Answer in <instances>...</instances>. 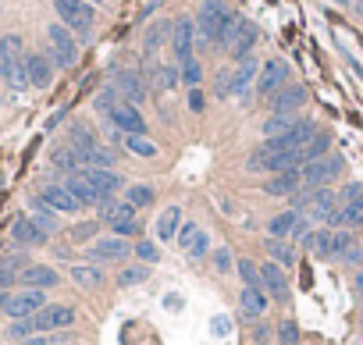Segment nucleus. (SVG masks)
Returning <instances> with one entry per match:
<instances>
[{"mask_svg":"<svg viewBox=\"0 0 363 345\" xmlns=\"http://www.w3.org/2000/svg\"><path fill=\"white\" fill-rule=\"evenodd\" d=\"M211 260H214V267H218L221 274L235 267V260H232V249H228V246H221V249H211Z\"/></svg>","mask_w":363,"mask_h":345,"instance_id":"obj_51","label":"nucleus"},{"mask_svg":"<svg viewBox=\"0 0 363 345\" xmlns=\"http://www.w3.org/2000/svg\"><path fill=\"white\" fill-rule=\"evenodd\" d=\"M235 271H239V278H242V289H260V267H256L249 256L235 260Z\"/></svg>","mask_w":363,"mask_h":345,"instance_id":"obj_39","label":"nucleus"},{"mask_svg":"<svg viewBox=\"0 0 363 345\" xmlns=\"http://www.w3.org/2000/svg\"><path fill=\"white\" fill-rule=\"evenodd\" d=\"M11 239H15L18 246H43V242L50 239V232H46L36 217H18V221L11 224Z\"/></svg>","mask_w":363,"mask_h":345,"instance_id":"obj_15","label":"nucleus"},{"mask_svg":"<svg viewBox=\"0 0 363 345\" xmlns=\"http://www.w3.org/2000/svg\"><path fill=\"white\" fill-rule=\"evenodd\" d=\"M25 72H29V86H36V89H46L54 82V61H50V53H25Z\"/></svg>","mask_w":363,"mask_h":345,"instance_id":"obj_16","label":"nucleus"},{"mask_svg":"<svg viewBox=\"0 0 363 345\" xmlns=\"http://www.w3.org/2000/svg\"><path fill=\"white\" fill-rule=\"evenodd\" d=\"M199 232H203V228H199L196 221H182V228H178V235H175V239L182 242V249H189V246H192V239H196Z\"/></svg>","mask_w":363,"mask_h":345,"instance_id":"obj_49","label":"nucleus"},{"mask_svg":"<svg viewBox=\"0 0 363 345\" xmlns=\"http://www.w3.org/2000/svg\"><path fill=\"white\" fill-rule=\"evenodd\" d=\"M46 43H50V61H54V68H75L79 65V39L72 29H65L61 22L46 25Z\"/></svg>","mask_w":363,"mask_h":345,"instance_id":"obj_2","label":"nucleus"},{"mask_svg":"<svg viewBox=\"0 0 363 345\" xmlns=\"http://www.w3.org/2000/svg\"><path fill=\"white\" fill-rule=\"evenodd\" d=\"M107 122H111L121 136H146V118H143V110L132 107V103H125V100L107 114Z\"/></svg>","mask_w":363,"mask_h":345,"instance_id":"obj_10","label":"nucleus"},{"mask_svg":"<svg viewBox=\"0 0 363 345\" xmlns=\"http://www.w3.org/2000/svg\"><path fill=\"white\" fill-rule=\"evenodd\" d=\"M8 303H11V292H0V313H8Z\"/></svg>","mask_w":363,"mask_h":345,"instance_id":"obj_59","label":"nucleus"},{"mask_svg":"<svg viewBox=\"0 0 363 345\" xmlns=\"http://www.w3.org/2000/svg\"><path fill=\"white\" fill-rule=\"evenodd\" d=\"M118 103H121V93H118L114 86H107V89H100V93H96V100H93V107H96L100 114H111V110H114Z\"/></svg>","mask_w":363,"mask_h":345,"instance_id":"obj_44","label":"nucleus"},{"mask_svg":"<svg viewBox=\"0 0 363 345\" xmlns=\"http://www.w3.org/2000/svg\"><path fill=\"white\" fill-rule=\"evenodd\" d=\"M79 171L89 178V185L96 189L100 203H103V200H111V196H118V193L125 189V178L118 175L114 167H79ZM100 203H96V207H100Z\"/></svg>","mask_w":363,"mask_h":345,"instance_id":"obj_8","label":"nucleus"},{"mask_svg":"<svg viewBox=\"0 0 363 345\" xmlns=\"http://www.w3.org/2000/svg\"><path fill=\"white\" fill-rule=\"evenodd\" d=\"M68 334H54V338H43V334H32V338H22L18 345H58V341H65Z\"/></svg>","mask_w":363,"mask_h":345,"instance_id":"obj_54","label":"nucleus"},{"mask_svg":"<svg viewBox=\"0 0 363 345\" xmlns=\"http://www.w3.org/2000/svg\"><path fill=\"white\" fill-rule=\"evenodd\" d=\"M86 4H89V8H100V4H107V0H86Z\"/></svg>","mask_w":363,"mask_h":345,"instance_id":"obj_61","label":"nucleus"},{"mask_svg":"<svg viewBox=\"0 0 363 345\" xmlns=\"http://www.w3.org/2000/svg\"><path fill=\"white\" fill-rule=\"evenodd\" d=\"M18 281V274L15 271H8V267H0V292H11V285Z\"/></svg>","mask_w":363,"mask_h":345,"instance_id":"obj_55","label":"nucleus"},{"mask_svg":"<svg viewBox=\"0 0 363 345\" xmlns=\"http://www.w3.org/2000/svg\"><path fill=\"white\" fill-rule=\"evenodd\" d=\"M356 292H359V299H363V274L356 278Z\"/></svg>","mask_w":363,"mask_h":345,"instance_id":"obj_60","label":"nucleus"},{"mask_svg":"<svg viewBox=\"0 0 363 345\" xmlns=\"http://www.w3.org/2000/svg\"><path fill=\"white\" fill-rule=\"evenodd\" d=\"M58 8V18L65 29H72L75 36H89L93 32V22H96V8H89L86 0H54Z\"/></svg>","mask_w":363,"mask_h":345,"instance_id":"obj_3","label":"nucleus"},{"mask_svg":"<svg viewBox=\"0 0 363 345\" xmlns=\"http://www.w3.org/2000/svg\"><path fill=\"white\" fill-rule=\"evenodd\" d=\"M331 228H317V232H306V239H303V246L314 253V256H321V260H331Z\"/></svg>","mask_w":363,"mask_h":345,"instance_id":"obj_29","label":"nucleus"},{"mask_svg":"<svg viewBox=\"0 0 363 345\" xmlns=\"http://www.w3.org/2000/svg\"><path fill=\"white\" fill-rule=\"evenodd\" d=\"M271 338H275V327H271V324H264V320L253 324V341H256V345H268Z\"/></svg>","mask_w":363,"mask_h":345,"instance_id":"obj_52","label":"nucleus"},{"mask_svg":"<svg viewBox=\"0 0 363 345\" xmlns=\"http://www.w3.org/2000/svg\"><path fill=\"white\" fill-rule=\"evenodd\" d=\"M268 253L278 267H292L296 263V249L285 242V239H268Z\"/></svg>","mask_w":363,"mask_h":345,"instance_id":"obj_37","label":"nucleus"},{"mask_svg":"<svg viewBox=\"0 0 363 345\" xmlns=\"http://www.w3.org/2000/svg\"><path fill=\"white\" fill-rule=\"evenodd\" d=\"M132 253H136V260H139V263H146V267L161 260V249H157V242H150V239H136Z\"/></svg>","mask_w":363,"mask_h":345,"instance_id":"obj_42","label":"nucleus"},{"mask_svg":"<svg viewBox=\"0 0 363 345\" xmlns=\"http://www.w3.org/2000/svg\"><path fill=\"white\" fill-rule=\"evenodd\" d=\"M75 310L72 306H65V303H46L36 317H29L32 320V331H65V327H72L75 324Z\"/></svg>","mask_w":363,"mask_h":345,"instance_id":"obj_7","label":"nucleus"},{"mask_svg":"<svg viewBox=\"0 0 363 345\" xmlns=\"http://www.w3.org/2000/svg\"><path fill=\"white\" fill-rule=\"evenodd\" d=\"M0 57H25V46H22V36L18 32H8L4 39H0Z\"/></svg>","mask_w":363,"mask_h":345,"instance_id":"obj_46","label":"nucleus"},{"mask_svg":"<svg viewBox=\"0 0 363 345\" xmlns=\"http://www.w3.org/2000/svg\"><path fill=\"white\" fill-rule=\"evenodd\" d=\"M178 228H182V210L178 207H164L157 214V221H153V235H157V242H171L178 235Z\"/></svg>","mask_w":363,"mask_h":345,"instance_id":"obj_25","label":"nucleus"},{"mask_svg":"<svg viewBox=\"0 0 363 345\" xmlns=\"http://www.w3.org/2000/svg\"><path fill=\"white\" fill-rule=\"evenodd\" d=\"M192 260H203V256H211V235H206V232H199L196 239H192V246L185 249Z\"/></svg>","mask_w":363,"mask_h":345,"instance_id":"obj_47","label":"nucleus"},{"mask_svg":"<svg viewBox=\"0 0 363 345\" xmlns=\"http://www.w3.org/2000/svg\"><path fill=\"white\" fill-rule=\"evenodd\" d=\"M178 72H182V86L199 89V82H203V68H199L196 57H189V61H178Z\"/></svg>","mask_w":363,"mask_h":345,"instance_id":"obj_41","label":"nucleus"},{"mask_svg":"<svg viewBox=\"0 0 363 345\" xmlns=\"http://www.w3.org/2000/svg\"><path fill=\"white\" fill-rule=\"evenodd\" d=\"M139 228H143V224H139V217H128V221L111 224V232H114V235H121V239H132V235L139 239Z\"/></svg>","mask_w":363,"mask_h":345,"instance_id":"obj_48","label":"nucleus"},{"mask_svg":"<svg viewBox=\"0 0 363 345\" xmlns=\"http://www.w3.org/2000/svg\"><path fill=\"white\" fill-rule=\"evenodd\" d=\"M342 175V157L328 153L321 160H310L299 167V178H303V189H324L328 182H335Z\"/></svg>","mask_w":363,"mask_h":345,"instance_id":"obj_5","label":"nucleus"},{"mask_svg":"<svg viewBox=\"0 0 363 345\" xmlns=\"http://www.w3.org/2000/svg\"><path fill=\"white\" fill-rule=\"evenodd\" d=\"M256 75H260V61H256V57L239 61L235 72H232V96H246L249 86H256Z\"/></svg>","mask_w":363,"mask_h":345,"instance_id":"obj_21","label":"nucleus"},{"mask_svg":"<svg viewBox=\"0 0 363 345\" xmlns=\"http://www.w3.org/2000/svg\"><path fill=\"white\" fill-rule=\"evenodd\" d=\"M275 338H278L282 345H299V324H296L292 317L278 320V327H275Z\"/></svg>","mask_w":363,"mask_h":345,"instance_id":"obj_45","label":"nucleus"},{"mask_svg":"<svg viewBox=\"0 0 363 345\" xmlns=\"http://www.w3.org/2000/svg\"><path fill=\"white\" fill-rule=\"evenodd\" d=\"M296 122H299L296 114H271V118L264 122V136H268V139H271V136H282V132H289Z\"/></svg>","mask_w":363,"mask_h":345,"instance_id":"obj_40","label":"nucleus"},{"mask_svg":"<svg viewBox=\"0 0 363 345\" xmlns=\"http://www.w3.org/2000/svg\"><path fill=\"white\" fill-rule=\"evenodd\" d=\"M260 289L271 296V299H289V278H285V267H278L275 260L260 263Z\"/></svg>","mask_w":363,"mask_h":345,"instance_id":"obj_14","label":"nucleus"},{"mask_svg":"<svg viewBox=\"0 0 363 345\" xmlns=\"http://www.w3.org/2000/svg\"><path fill=\"white\" fill-rule=\"evenodd\" d=\"M206 107V96H203V89H189V110H203Z\"/></svg>","mask_w":363,"mask_h":345,"instance_id":"obj_56","label":"nucleus"},{"mask_svg":"<svg viewBox=\"0 0 363 345\" xmlns=\"http://www.w3.org/2000/svg\"><path fill=\"white\" fill-rule=\"evenodd\" d=\"M150 79H153V86H157V89H164V93H168V89H175V86H182L178 61H175V65H161V68L153 65V68H150Z\"/></svg>","mask_w":363,"mask_h":345,"instance_id":"obj_30","label":"nucleus"},{"mask_svg":"<svg viewBox=\"0 0 363 345\" xmlns=\"http://www.w3.org/2000/svg\"><path fill=\"white\" fill-rule=\"evenodd\" d=\"M299 153H303V164L328 157V153H331V136H328V132H314V139H310V143H306Z\"/></svg>","mask_w":363,"mask_h":345,"instance_id":"obj_31","label":"nucleus"},{"mask_svg":"<svg viewBox=\"0 0 363 345\" xmlns=\"http://www.w3.org/2000/svg\"><path fill=\"white\" fill-rule=\"evenodd\" d=\"M50 164H54V171H61L65 178L72 175V171H79V157H75L72 146H58L54 153H50Z\"/></svg>","mask_w":363,"mask_h":345,"instance_id":"obj_34","label":"nucleus"},{"mask_svg":"<svg viewBox=\"0 0 363 345\" xmlns=\"http://www.w3.org/2000/svg\"><path fill=\"white\" fill-rule=\"evenodd\" d=\"M356 18H363V0H356Z\"/></svg>","mask_w":363,"mask_h":345,"instance_id":"obj_62","label":"nucleus"},{"mask_svg":"<svg viewBox=\"0 0 363 345\" xmlns=\"http://www.w3.org/2000/svg\"><path fill=\"white\" fill-rule=\"evenodd\" d=\"M121 193H125L121 200H125L132 210H143V207H150V203H153V196H157V193H153L150 185H125Z\"/></svg>","mask_w":363,"mask_h":345,"instance_id":"obj_35","label":"nucleus"},{"mask_svg":"<svg viewBox=\"0 0 363 345\" xmlns=\"http://www.w3.org/2000/svg\"><path fill=\"white\" fill-rule=\"evenodd\" d=\"M232 15V8L225 4V0H206V4L199 8L196 15V36L203 39V46H214L218 43V32L225 25V18Z\"/></svg>","mask_w":363,"mask_h":345,"instance_id":"obj_4","label":"nucleus"},{"mask_svg":"<svg viewBox=\"0 0 363 345\" xmlns=\"http://www.w3.org/2000/svg\"><path fill=\"white\" fill-rule=\"evenodd\" d=\"M39 200H43L50 210H58V214H75V210H79V203L72 200V193L65 189V182H61V185H46V189L39 193Z\"/></svg>","mask_w":363,"mask_h":345,"instance_id":"obj_26","label":"nucleus"},{"mask_svg":"<svg viewBox=\"0 0 363 345\" xmlns=\"http://www.w3.org/2000/svg\"><path fill=\"white\" fill-rule=\"evenodd\" d=\"M72 281L82 285V289H96V285L103 281V271H100V263H75L72 267Z\"/></svg>","mask_w":363,"mask_h":345,"instance_id":"obj_32","label":"nucleus"},{"mask_svg":"<svg viewBox=\"0 0 363 345\" xmlns=\"http://www.w3.org/2000/svg\"><path fill=\"white\" fill-rule=\"evenodd\" d=\"M125 139V146H128V153H136V157H157L161 150L153 146L146 136H121Z\"/></svg>","mask_w":363,"mask_h":345,"instance_id":"obj_43","label":"nucleus"},{"mask_svg":"<svg viewBox=\"0 0 363 345\" xmlns=\"http://www.w3.org/2000/svg\"><path fill=\"white\" fill-rule=\"evenodd\" d=\"M282 86H289V65L282 61V57H271V61L260 65V75H256V86H253V89L271 100Z\"/></svg>","mask_w":363,"mask_h":345,"instance_id":"obj_9","label":"nucleus"},{"mask_svg":"<svg viewBox=\"0 0 363 345\" xmlns=\"http://www.w3.org/2000/svg\"><path fill=\"white\" fill-rule=\"evenodd\" d=\"M331 232H335V228H331ZM352 249V235L349 232H335L331 235V256H345Z\"/></svg>","mask_w":363,"mask_h":345,"instance_id":"obj_50","label":"nucleus"},{"mask_svg":"<svg viewBox=\"0 0 363 345\" xmlns=\"http://www.w3.org/2000/svg\"><path fill=\"white\" fill-rule=\"evenodd\" d=\"M171 29H175V22H153L150 29H146V39H143V50H146V57H153V50H157L168 36H171Z\"/></svg>","mask_w":363,"mask_h":345,"instance_id":"obj_33","label":"nucleus"},{"mask_svg":"<svg viewBox=\"0 0 363 345\" xmlns=\"http://www.w3.org/2000/svg\"><path fill=\"white\" fill-rule=\"evenodd\" d=\"M96 210H100V221H107V224H118V221H128V217H136V210H132L125 200H118V196L103 200Z\"/></svg>","mask_w":363,"mask_h":345,"instance_id":"obj_28","label":"nucleus"},{"mask_svg":"<svg viewBox=\"0 0 363 345\" xmlns=\"http://www.w3.org/2000/svg\"><path fill=\"white\" fill-rule=\"evenodd\" d=\"M303 107H306V86H299V82H289L271 96V114H296Z\"/></svg>","mask_w":363,"mask_h":345,"instance_id":"obj_13","label":"nucleus"},{"mask_svg":"<svg viewBox=\"0 0 363 345\" xmlns=\"http://www.w3.org/2000/svg\"><path fill=\"white\" fill-rule=\"evenodd\" d=\"M43 306H46V292H39V289H22V292H11L8 317H11V320H29V317H36Z\"/></svg>","mask_w":363,"mask_h":345,"instance_id":"obj_11","label":"nucleus"},{"mask_svg":"<svg viewBox=\"0 0 363 345\" xmlns=\"http://www.w3.org/2000/svg\"><path fill=\"white\" fill-rule=\"evenodd\" d=\"M342 260H349V263H359V260H363V249H356V246H352V249H349Z\"/></svg>","mask_w":363,"mask_h":345,"instance_id":"obj_58","label":"nucleus"},{"mask_svg":"<svg viewBox=\"0 0 363 345\" xmlns=\"http://www.w3.org/2000/svg\"><path fill=\"white\" fill-rule=\"evenodd\" d=\"M18 281H22V289H39V292H46V289H54L61 278H58L54 267H46V263H29V267L18 274Z\"/></svg>","mask_w":363,"mask_h":345,"instance_id":"obj_17","label":"nucleus"},{"mask_svg":"<svg viewBox=\"0 0 363 345\" xmlns=\"http://www.w3.org/2000/svg\"><path fill=\"white\" fill-rule=\"evenodd\" d=\"M299 189H303L299 167H296V171H278V175H271V178L264 182V193H268V196H285V200H292Z\"/></svg>","mask_w":363,"mask_h":345,"instance_id":"obj_20","label":"nucleus"},{"mask_svg":"<svg viewBox=\"0 0 363 345\" xmlns=\"http://www.w3.org/2000/svg\"><path fill=\"white\" fill-rule=\"evenodd\" d=\"M192 43H196V22L192 18H178L175 29H171V46H175V57L178 61H189L192 53Z\"/></svg>","mask_w":363,"mask_h":345,"instance_id":"obj_19","label":"nucleus"},{"mask_svg":"<svg viewBox=\"0 0 363 345\" xmlns=\"http://www.w3.org/2000/svg\"><path fill=\"white\" fill-rule=\"evenodd\" d=\"M143 281H150V267H146V263H128V267H121V274H118L121 289H132V285H143Z\"/></svg>","mask_w":363,"mask_h":345,"instance_id":"obj_38","label":"nucleus"},{"mask_svg":"<svg viewBox=\"0 0 363 345\" xmlns=\"http://www.w3.org/2000/svg\"><path fill=\"white\" fill-rule=\"evenodd\" d=\"M96 228H100V221H86V224H79V228H75L72 235H75V239H89V235L96 232Z\"/></svg>","mask_w":363,"mask_h":345,"instance_id":"obj_57","label":"nucleus"},{"mask_svg":"<svg viewBox=\"0 0 363 345\" xmlns=\"http://www.w3.org/2000/svg\"><path fill=\"white\" fill-rule=\"evenodd\" d=\"M65 189L72 193V200H75L79 207H96V203H100L96 189L89 185V178L82 175V171H72V175L65 178Z\"/></svg>","mask_w":363,"mask_h":345,"instance_id":"obj_24","label":"nucleus"},{"mask_svg":"<svg viewBox=\"0 0 363 345\" xmlns=\"http://www.w3.org/2000/svg\"><path fill=\"white\" fill-rule=\"evenodd\" d=\"M256 39H260V32H256V25L253 22H242V29H239V36L232 39V46H228V57L239 65V61H246V57H253V46H256Z\"/></svg>","mask_w":363,"mask_h":345,"instance_id":"obj_22","label":"nucleus"},{"mask_svg":"<svg viewBox=\"0 0 363 345\" xmlns=\"http://www.w3.org/2000/svg\"><path fill=\"white\" fill-rule=\"evenodd\" d=\"M268 303H271V296L264 289H242L239 292V310H242L246 320H260L264 310H268Z\"/></svg>","mask_w":363,"mask_h":345,"instance_id":"obj_23","label":"nucleus"},{"mask_svg":"<svg viewBox=\"0 0 363 345\" xmlns=\"http://www.w3.org/2000/svg\"><path fill=\"white\" fill-rule=\"evenodd\" d=\"M328 224L335 228V232H349V228H359V224H363V196L345 200V203L328 217Z\"/></svg>","mask_w":363,"mask_h":345,"instance_id":"obj_18","label":"nucleus"},{"mask_svg":"<svg viewBox=\"0 0 363 345\" xmlns=\"http://www.w3.org/2000/svg\"><path fill=\"white\" fill-rule=\"evenodd\" d=\"M86 253H89L93 263H125V260L132 256V242L121 239V235H103V239H96Z\"/></svg>","mask_w":363,"mask_h":345,"instance_id":"obj_6","label":"nucleus"},{"mask_svg":"<svg viewBox=\"0 0 363 345\" xmlns=\"http://www.w3.org/2000/svg\"><path fill=\"white\" fill-rule=\"evenodd\" d=\"M335 4H356V0H335Z\"/></svg>","mask_w":363,"mask_h":345,"instance_id":"obj_63","label":"nucleus"},{"mask_svg":"<svg viewBox=\"0 0 363 345\" xmlns=\"http://www.w3.org/2000/svg\"><path fill=\"white\" fill-rule=\"evenodd\" d=\"M242 22H246V18H242L239 11H232V15L225 18V25H221V32H218V43H214V46H218V50H228V46H232V39L239 36Z\"/></svg>","mask_w":363,"mask_h":345,"instance_id":"obj_36","label":"nucleus"},{"mask_svg":"<svg viewBox=\"0 0 363 345\" xmlns=\"http://www.w3.org/2000/svg\"><path fill=\"white\" fill-rule=\"evenodd\" d=\"M114 89H118L121 100L132 103V107H139V103L146 100V79H143V72H136V68L114 72Z\"/></svg>","mask_w":363,"mask_h":345,"instance_id":"obj_12","label":"nucleus"},{"mask_svg":"<svg viewBox=\"0 0 363 345\" xmlns=\"http://www.w3.org/2000/svg\"><path fill=\"white\" fill-rule=\"evenodd\" d=\"M36 331H32V320H15L11 324V331H8V338H15V341H22V338H32Z\"/></svg>","mask_w":363,"mask_h":345,"instance_id":"obj_53","label":"nucleus"},{"mask_svg":"<svg viewBox=\"0 0 363 345\" xmlns=\"http://www.w3.org/2000/svg\"><path fill=\"white\" fill-rule=\"evenodd\" d=\"M299 217H303V214H299V210H292V207H289V210H282V214H275V217L268 221V235H271V239H289V235L296 232Z\"/></svg>","mask_w":363,"mask_h":345,"instance_id":"obj_27","label":"nucleus"},{"mask_svg":"<svg viewBox=\"0 0 363 345\" xmlns=\"http://www.w3.org/2000/svg\"><path fill=\"white\" fill-rule=\"evenodd\" d=\"M345 200H342V193H335V189H299L296 196H292V210H299L310 224H328V217L342 207Z\"/></svg>","mask_w":363,"mask_h":345,"instance_id":"obj_1","label":"nucleus"}]
</instances>
